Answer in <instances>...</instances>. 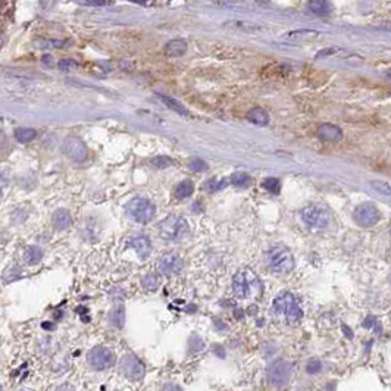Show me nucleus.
<instances>
[{
    "label": "nucleus",
    "instance_id": "412c9836",
    "mask_svg": "<svg viewBox=\"0 0 391 391\" xmlns=\"http://www.w3.org/2000/svg\"><path fill=\"white\" fill-rule=\"evenodd\" d=\"M43 258V250L39 246H29L24 252V262L27 265H37Z\"/></svg>",
    "mask_w": 391,
    "mask_h": 391
},
{
    "label": "nucleus",
    "instance_id": "4468645a",
    "mask_svg": "<svg viewBox=\"0 0 391 391\" xmlns=\"http://www.w3.org/2000/svg\"><path fill=\"white\" fill-rule=\"evenodd\" d=\"M318 137L324 141H340L343 138V131L333 124H322L318 128Z\"/></svg>",
    "mask_w": 391,
    "mask_h": 391
},
{
    "label": "nucleus",
    "instance_id": "cd10ccee",
    "mask_svg": "<svg viewBox=\"0 0 391 391\" xmlns=\"http://www.w3.org/2000/svg\"><path fill=\"white\" fill-rule=\"evenodd\" d=\"M189 168L191 171H194V172H203V171H207L209 166H207V163L204 160L196 158V159L190 160Z\"/></svg>",
    "mask_w": 391,
    "mask_h": 391
},
{
    "label": "nucleus",
    "instance_id": "c756f323",
    "mask_svg": "<svg viewBox=\"0 0 391 391\" xmlns=\"http://www.w3.org/2000/svg\"><path fill=\"white\" fill-rule=\"evenodd\" d=\"M58 66L59 69H62V71H71V69H75L78 66V63L74 59H62V60H59Z\"/></svg>",
    "mask_w": 391,
    "mask_h": 391
},
{
    "label": "nucleus",
    "instance_id": "f3484780",
    "mask_svg": "<svg viewBox=\"0 0 391 391\" xmlns=\"http://www.w3.org/2000/svg\"><path fill=\"white\" fill-rule=\"evenodd\" d=\"M247 119L252 122V124H255V125H268V122H269V115H268V112L265 111V109H262V108H253V109H250L248 111V114H247Z\"/></svg>",
    "mask_w": 391,
    "mask_h": 391
},
{
    "label": "nucleus",
    "instance_id": "a878e982",
    "mask_svg": "<svg viewBox=\"0 0 391 391\" xmlns=\"http://www.w3.org/2000/svg\"><path fill=\"white\" fill-rule=\"evenodd\" d=\"M262 187L265 190H268V191H271V193H274V194H278L279 190H281V183L276 178H266L262 183Z\"/></svg>",
    "mask_w": 391,
    "mask_h": 391
},
{
    "label": "nucleus",
    "instance_id": "b1692460",
    "mask_svg": "<svg viewBox=\"0 0 391 391\" xmlns=\"http://www.w3.org/2000/svg\"><path fill=\"white\" fill-rule=\"evenodd\" d=\"M124 319H125V313H124L122 306H118L111 312V322H112V325H115L118 328H121L124 325Z\"/></svg>",
    "mask_w": 391,
    "mask_h": 391
},
{
    "label": "nucleus",
    "instance_id": "393cba45",
    "mask_svg": "<svg viewBox=\"0 0 391 391\" xmlns=\"http://www.w3.org/2000/svg\"><path fill=\"white\" fill-rule=\"evenodd\" d=\"M143 287H145L147 291H155L158 290L159 287V278L155 275V274H149L143 278Z\"/></svg>",
    "mask_w": 391,
    "mask_h": 391
},
{
    "label": "nucleus",
    "instance_id": "5701e85b",
    "mask_svg": "<svg viewBox=\"0 0 391 391\" xmlns=\"http://www.w3.org/2000/svg\"><path fill=\"white\" fill-rule=\"evenodd\" d=\"M231 183L234 187L246 189V187L250 186L252 178H250V175L246 174V172H235V174L231 175Z\"/></svg>",
    "mask_w": 391,
    "mask_h": 391
},
{
    "label": "nucleus",
    "instance_id": "6e6552de",
    "mask_svg": "<svg viewBox=\"0 0 391 391\" xmlns=\"http://www.w3.org/2000/svg\"><path fill=\"white\" fill-rule=\"evenodd\" d=\"M87 361L91 365V368H94L96 371H103V369H108L114 365L115 356H114L112 350L97 346V347H93L88 351Z\"/></svg>",
    "mask_w": 391,
    "mask_h": 391
},
{
    "label": "nucleus",
    "instance_id": "f704fd0d",
    "mask_svg": "<svg viewBox=\"0 0 391 391\" xmlns=\"http://www.w3.org/2000/svg\"><path fill=\"white\" fill-rule=\"evenodd\" d=\"M390 284H391V275H390Z\"/></svg>",
    "mask_w": 391,
    "mask_h": 391
},
{
    "label": "nucleus",
    "instance_id": "9b49d317",
    "mask_svg": "<svg viewBox=\"0 0 391 391\" xmlns=\"http://www.w3.org/2000/svg\"><path fill=\"white\" fill-rule=\"evenodd\" d=\"M121 369H122V374L128 379H131V381H138V379H141V378L145 377V366H143V363L140 362L135 356H132V354L124 356V359L121 362Z\"/></svg>",
    "mask_w": 391,
    "mask_h": 391
},
{
    "label": "nucleus",
    "instance_id": "c9c22d12",
    "mask_svg": "<svg viewBox=\"0 0 391 391\" xmlns=\"http://www.w3.org/2000/svg\"><path fill=\"white\" fill-rule=\"evenodd\" d=\"M21 391H28V390H21Z\"/></svg>",
    "mask_w": 391,
    "mask_h": 391
},
{
    "label": "nucleus",
    "instance_id": "a211bd4d",
    "mask_svg": "<svg viewBox=\"0 0 391 391\" xmlns=\"http://www.w3.org/2000/svg\"><path fill=\"white\" fill-rule=\"evenodd\" d=\"M309 9L318 16H325V15L331 14L333 6L327 0H312V2H309Z\"/></svg>",
    "mask_w": 391,
    "mask_h": 391
},
{
    "label": "nucleus",
    "instance_id": "dca6fc26",
    "mask_svg": "<svg viewBox=\"0 0 391 391\" xmlns=\"http://www.w3.org/2000/svg\"><path fill=\"white\" fill-rule=\"evenodd\" d=\"M187 52V43L181 39H175V40H171L168 42L166 46H165V53L171 58H178V56H183L184 53Z\"/></svg>",
    "mask_w": 391,
    "mask_h": 391
},
{
    "label": "nucleus",
    "instance_id": "bb28decb",
    "mask_svg": "<svg viewBox=\"0 0 391 391\" xmlns=\"http://www.w3.org/2000/svg\"><path fill=\"white\" fill-rule=\"evenodd\" d=\"M371 186L374 187V190H377L379 193L385 194V196H391V186L385 181H381V180H374L371 181Z\"/></svg>",
    "mask_w": 391,
    "mask_h": 391
},
{
    "label": "nucleus",
    "instance_id": "72a5a7b5",
    "mask_svg": "<svg viewBox=\"0 0 391 391\" xmlns=\"http://www.w3.org/2000/svg\"><path fill=\"white\" fill-rule=\"evenodd\" d=\"M81 5H88V6H108L112 5L111 2H81Z\"/></svg>",
    "mask_w": 391,
    "mask_h": 391
},
{
    "label": "nucleus",
    "instance_id": "ddd939ff",
    "mask_svg": "<svg viewBox=\"0 0 391 391\" xmlns=\"http://www.w3.org/2000/svg\"><path fill=\"white\" fill-rule=\"evenodd\" d=\"M128 247H131L132 250H135V253L141 258V259H147L150 256V252H152V244H150V240L145 237V235H138V237H134L128 241Z\"/></svg>",
    "mask_w": 391,
    "mask_h": 391
},
{
    "label": "nucleus",
    "instance_id": "423d86ee",
    "mask_svg": "<svg viewBox=\"0 0 391 391\" xmlns=\"http://www.w3.org/2000/svg\"><path fill=\"white\" fill-rule=\"evenodd\" d=\"M125 212H127V215H128L131 221H134L137 224H147L155 217L156 206H155V203H152L149 199L135 197V199H132L125 206Z\"/></svg>",
    "mask_w": 391,
    "mask_h": 391
},
{
    "label": "nucleus",
    "instance_id": "7ed1b4c3",
    "mask_svg": "<svg viewBox=\"0 0 391 391\" xmlns=\"http://www.w3.org/2000/svg\"><path fill=\"white\" fill-rule=\"evenodd\" d=\"M266 265L276 275L290 274L294 268V256L290 248L282 244L272 246L266 252Z\"/></svg>",
    "mask_w": 391,
    "mask_h": 391
},
{
    "label": "nucleus",
    "instance_id": "c85d7f7f",
    "mask_svg": "<svg viewBox=\"0 0 391 391\" xmlns=\"http://www.w3.org/2000/svg\"><path fill=\"white\" fill-rule=\"evenodd\" d=\"M172 163H174V160L168 158V156H156V158L152 159V165L156 166V168H168Z\"/></svg>",
    "mask_w": 391,
    "mask_h": 391
},
{
    "label": "nucleus",
    "instance_id": "f8f14e48",
    "mask_svg": "<svg viewBox=\"0 0 391 391\" xmlns=\"http://www.w3.org/2000/svg\"><path fill=\"white\" fill-rule=\"evenodd\" d=\"M183 268H184V262L175 253H165L158 262V269L163 275L180 274Z\"/></svg>",
    "mask_w": 391,
    "mask_h": 391
},
{
    "label": "nucleus",
    "instance_id": "2eb2a0df",
    "mask_svg": "<svg viewBox=\"0 0 391 391\" xmlns=\"http://www.w3.org/2000/svg\"><path fill=\"white\" fill-rule=\"evenodd\" d=\"M52 224L58 231H63L66 228L71 227L73 224V218L69 215V212L66 209H58L56 212H53L52 215Z\"/></svg>",
    "mask_w": 391,
    "mask_h": 391
},
{
    "label": "nucleus",
    "instance_id": "2f4dec72",
    "mask_svg": "<svg viewBox=\"0 0 391 391\" xmlns=\"http://www.w3.org/2000/svg\"><path fill=\"white\" fill-rule=\"evenodd\" d=\"M321 369H322V366H321L319 361H310V362L307 363V366H306L307 374H318Z\"/></svg>",
    "mask_w": 391,
    "mask_h": 391
},
{
    "label": "nucleus",
    "instance_id": "1a4fd4ad",
    "mask_svg": "<svg viewBox=\"0 0 391 391\" xmlns=\"http://www.w3.org/2000/svg\"><path fill=\"white\" fill-rule=\"evenodd\" d=\"M291 372H293L291 363L286 361H276L268 368V381L276 387L286 385L290 379Z\"/></svg>",
    "mask_w": 391,
    "mask_h": 391
},
{
    "label": "nucleus",
    "instance_id": "f257e3e1",
    "mask_svg": "<svg viewBox=\"0 0 391 391\" xmlns=\"http://www.w3.org/2000/svg\"><path fill=\"white\" fill-rule=\"evenodd\" d=\"M232 291L238 299H259L262 296L261 279L250 268L240 269L232 278Z\"/></svg>",
    "mask_w": 391,
    "mask_h": 391
},
{
    "label": "nucleus",
    "instance_id": "39448f33",
    "mask_svg": "<svg viewBox=\"0 0 391 391\" xmlns=\"http://www.w3.org/2000/svg\"><path fill=\"white\" fill-rule=\"evenodd\" d=\"M300 218L303 221V224L312 231H319V230H325L330 222H331V214L318 204H310L307 207H304L300 212Z\"/></svg>",
    "mask_w": 391,
    "mask_h": 391
},
{
    "label": "nucleus",
    "instance_id": "0eeeda50",
    "mask_svg": "<svg viewBox=\"0 0 391 391\" xmlns=\"http://www.w3.org/2000/svg\"><path fill=\"white\" fill-rule=\"evenodd\" d=\"M353 218H354V222L359 227L371 228V227L377 225L381 215H379V210H378L375 204H372V203H362V204H359L356 207V210L353 214Z\"/></svg>",
    "mask_w": 391,
    "mask_h": 391
},
{
    "label": "nucleus",
    "instance_id": "20e7f679",
    "mask_svg": "<svg viewBox=\"0 0 391 391\" xmlns=\"http://www.w3.org/2000/svg\"><path fill=\"white\" fill-rule=\"evenodd\" d=\"M158 230L162 238L169 241H178L187 237L190 228L187 219L180 215H169L163 221H160Z\"/></svg>",
    "mask_w": 391,
    "mask_h": 391
},
{
    "label": "nucleus",
    "instance_id": "7c9ffc66",
    "mask_svg": "<svg viewBox=\"0 0 391 391\" xmlns=\"http://www.w3.org/2000/svg\"><path fill=\"white\" fill-rule=\"evenodd\" d=\"M307 35H310V37H315V35H318V31H312V29H302V31H294V32H290V34H289V37H291V39L307 37Z\"/></svg>",
    "mask_w": 391,
    "mask_h": 391
},
{
    "label": "nucleus",
    "instance_id": "aec40b11",
    "mask_svg": "<svg viewBox=\"0 0 391 391\" xmlns=\"http://www.w3.org/2000/svg\"><path fill=\"white\" fill-rule=\"evenodd\" d=\"M158 96V99H159L163 104H166L169 109H172V111H175L178 115H181V116H189V111L180 103L178 100H175V99H172V97H168V96H163V94H156Z\"/></svg>",
    "mask_w": 391,
    "mask_h": 391
},
{
    "label": "nucleus",
    "instance_id": "f03ea898",
    "mask_svg": "<svg viewBox=\"0 0 391 391\" xmlns=\"http://www.w3.org/2000/svg\"><path fill=\"white\" fill-rule=\"evenodd\" d=\"M272 312L279 322L287 325H296L303 318V310L297 299L291 293H282L275 297L272 304Z\"/></svg>",
    "mask_w": 391,
    "mask_h": 391
},
{
    "label": "nucleus",
    "instance_id": "4be33fe9",
    "mask_svg": "<svg viewBox=\"0 0 391 391\" xmlns=\"http://www.w3.org/2000/svg\"><path fill=\"white\" fill-rule=\"evenodd\" d=\"M35 135L37 132L34 128H16L14 132L15 140H18L19 143H29L35 138Z\"/></svg>",
    "mask_w": 391,
    "mask_h": 391
},
{
    "label": "nucleus",
    "instance_id": "9d476101",
    "mask_svg": "<svg viewBox=\"0 0 391 391\" xmlns=\"http://www.w3.org/2000/svg\"><path fill=\"white\" fill-rule=\"evenodd\" d=\"M62 152L71 158L73 160H77V162H81V160H86L88 156V149L86 143L78 138V137H68L63 145H62Z\"/></svg>",
    "mask_w": 391,
    "mask_h": 391
},
{
    "label": "nucleus",
    "instance_id": "473e14b6",
    "mask_svg": "<svg viewBox=\"0 0 391 391\" xmlns=\"http://www.w3.org/2000/svg\"><path fill=\"white\" fill-rule=\"evenodd\" d=\"M160 391H183L176 384H172V382H168V384H165V385H162V388Z\"/></svg>",
    "mask_w": 391,
    "mask_h": 391
},
{
    "label": "nucleus",
    "instance_id": "6ab92c4d",
    "mask_svg": "<svg viewBox=\"0 0 391 391\" xmlns=\"http://www.w3.org/2000/svg\"><path fill=\"white\" fill-rule=\"evenodd\" d=\"M193 193H194V184L191 180H184L180 184H176V187H175V197L178 200L187 199Z\"/></svg>",
    "mask_w": 391,
    "mask_h": 391
}]
</instances>
